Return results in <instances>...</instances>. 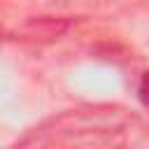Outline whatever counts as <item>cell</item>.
Segmentation results:
<instances>
[{
	"label": "cell",
	"mask_w": 149,
	"mask_h": 149,
	"mask_svg": "<svg viewBox=\"0 0 149 149\" xmlns=\"http://www.w3.org/2000/svg\"><path fill=\"white\" fill-rule=\"evenodd\" d=\"M0 40H2V28H0Z\"/></svg>",
	"instance_id": "7a4b0ae2"
},
{
	"label": "cell",
	"mask_w": 149,
	"mask_h": 149,
	"mask_svg": "<svg viewBox=\"0 0 149 149\" xmlns=\"http://www.w3.org/2000/svg\"><path fill=\"white\" fill-rule=\"evenodd\" d=\"M137 93H140V100H142V105L149 109V72H144V77H142V81H140V88H137Z\"/></svg>",
	"instance_id": "6da1fadb"
}]
</instances>
